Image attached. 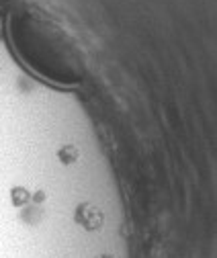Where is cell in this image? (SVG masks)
Returning <instances> with one entry per match:
<instances>
[{"instance_id":"6da1fadb","label":"cell","mask_w":217,"mask_h":258,"mask_svg":"<svg viewBox=\"0 0 217 258\" xmlns=\"http://www.w3.org/2000/svg\"><path fill=\"white\" fill-rule=\"evenodd\" d=\"M74 221L82 225L86 232H97L105 223V213L92 203H80L74 211Z\"/></svg>"},{"instance_id":"3957f363","label":"cell","mask_w":217,"mask_h":258,"mask_svg":"<svg viewBox=\"0 0 217 258\" xmlns=\"http://www.w3.org/2000/svg\"><path fill=\"white\" fill-rule=\"evenodd\" d=\"M78 156H80V152H78V148L72 146V144H68V146H64V148L57 150L59 162H64V164H74L76 160H78Z\"/></svg>"},{"instance_id":"7a4b0ae2","label":"cell","mask_w":217,"mask_h":258,"mask_svg":"<svg viewBox=\"0 0 217 258\" xmlns=\"http://www.w3.org/2000/svg\"><path fill=\"white\" fill-rule=\"evenodd\" d=\"M31 201V192L25 188V186H13L11 188V203L15 207H23Z\"/></svg>"},{"instance_id":"277c9868","label":"cell","mask_w":217,"mask_h":258,"mask_svg":"<svg viewBox=\"0 0 217 258\" xmlns=\"http://www.w3.org/2000/svg\"><path fill=\"white\" fill-rule=\"evenodd\" d=\"M31 199L37 201V203H41V201H45V192H43V190H37L35 195H31Z\"/></svg>"},{"instance_id":"5b68a950","label":"cell","mask_w":217,"mask_h":258,"mask_svg":"<svg viewBox=\"0 0 217 258\" xmlns=\"http://www.w3.org/2000/svg\"><path fill=\"white\" fill-rule=\"evenodd\" d=\"M97 258H115V256H111V254H103V256H97Z\"/></svg>"}]
</instances>
